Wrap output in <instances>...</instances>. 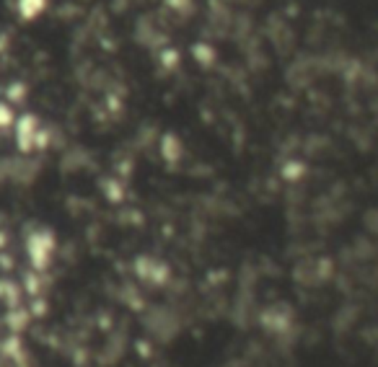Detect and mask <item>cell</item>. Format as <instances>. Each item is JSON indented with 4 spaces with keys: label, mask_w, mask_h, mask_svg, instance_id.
Returning <instances> with one entry per match:
<instances>
[{
    "label": "cell",
    "mask_w": 378,
    "mask_h": 367,
    "mask_svg": "<svg viewBox=\"0 0 378 367\" xmlns=\"http://www.w3.org/2000/svg\"><path fill=\"white\" fill-rule=\"evenodd\" d=\"M42 3L44 0H18V11L24 18H34L42 11Z\"/></svg>",
    "instance_id": "obj_1"
},
{
    "label": "cell",
    "mask_w": 378,
    "mask_h": 367,
    "mask_svg": "<svg viewBox=\"0 0 378 367\" xmlns=\"http://www.w3.org/2000/svg\"><path fill=\"white\" fill-rule=\"evenodd\" d=\"M11 124V109L6 104H0V127Z\"/></svg>",
    "instance_id": "obj_2"
}]
</instances>
